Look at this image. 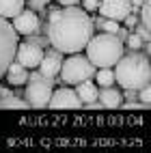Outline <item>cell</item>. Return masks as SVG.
Instances as JSON below:
<instances>
[{
  "mask_svg": "<svg viewBox=\"0 0 151 153\" xmlns=\"http://www.w3.org/2000/svg\"><path fill=\"white\" fill-rule=\"evenodd\" d=\"M93 37V22L82 9L65 7V11H50L48 19V41L60 54L82 52L89 39Z\"/></svg>",
  "mask_w": 151,
  "mask_h": 153,
  "instance_id": "obj_1",
  "label": "cell"
},
{
  "mask_svg": "<svg viewBox=\"0 0 151 153\" xmlns=\"http://www.w3.org/2000/svg\"><path fill=\"white\" fill-rule=\"evenodd\" d=\"M115 82H119L123 88H143L151 82V65L149 58L145 54H123L117 63H115Z\"/></svg>",
  "mask_w": 151,
  "mask_h": 153,
  "instance_id": "obj_2",
  "label": "cell"
},
{
  "mask_svg": "<svg viewBox=\"0 0 151 153\" xmlns=\"http://www.w3.org/2000/svg\"><path fill=\"white\" fill-rule=\"evenodd\" d=\"M84 50H86V58L91 60L93 67H115V63L123 56L125 48L117 35L104 33V35L91 37Z\"/></svg>",
  "mask_w": 151,
  "mask_h": 153,
  "instance_id": "obj_3",
  "label": "cell"
},
{
  "mask_svg": "<svg viewBox=\"0 0 151 153\" xmlns=\"http://www.w3.org/2000/svg\"><path fill=\"white\" fill-rule=\"evenodd\" d=\"M58 74H60V78H63V82L78 84V82H82V80H91V76L95 74V67L91 65V60L86 56L76 52V54L69 56L67 60H63Z\"/></svg>",
  "mask_w": 151,
  "mask_h": 153,
  "instance_id": "obj_4",
  "label": "cell"
},
{
  "mask_svg": "<svg viewBox=\"0 0 151 153\" xmlns=\"http://www.w3.org/2000/svg\"><path fill=\"white\" fill-rule=\"evenodd\" d=\"M17 43H19V39H17V33H15L13 24L9 22L7 17L0 15V78L4 76L7 67L13 63Z\"/></svg>",
  "mask_w": 151,
  "mask_h": 153,
  "instance_id": "obj_5",
  "label": "cell"
},
{
  "mask_svg": "<svg viewBox=\"0 0 151 153\" xmlns=\"http://www.w3.org/2000/svg\"><path fill=\"white\" fill-rule=\"evenodd\" d=\"M52 84L54 78H45L41 74H33L30 76V82L26 86V104L33 108H45L50 95H52Z\"/></svg>",
  "mask_w": 151,
  "mask_h": 153,
  "instance_id": "obj_6",
  "label": "cell"
},
{
  "mask_svg": "<svg viewBox=\"0 0 151 153\" xmlns=\"http://www.w3.org/2000/svg\"><path fill=\"white\" fill-rule=\"evenodd\" d=\"M43 58V50L41 45H37L33 41H26V43H17V50H15V60L22 67L26 69H37L39 63Z\"/></svg>",
  "mask_w": 151,
  "mask_h": 153,
  "instance_id": "obj_7",
  "label": "cell"
},
{
  "mask_svg": "<svg viewBox=\"0 0 151 153\" xmlns=\"http://www.w3.org/2000/svg\"><path fill=\"white\" fill-rule=\"evenodd\" d=\"M97 11L102 13V17L115 19V22H123V17L127 13H132V2L129 0H102Z\"/></svg>",
  "mask_w": 151,
  "mask_h": 153,
  "instance_id": "obj_8",
  "label": "cell"
},
{
  "mask_svg": "<svg viewBox=\"0 0 151 153\" xmlns=\"http://www.w3.org/2000/svg\"><path fill=\"white\" fill-rule=\"evenodd\" d=\"M13 19V28H15V33L17 35H37L39 33V17L35 11H30V9H22L17 15L11 17Z\"/></svg>",
  "mask_w": 151,
  "mask_h": 153,
  "instance_id": "obj_9",
  "label": "cell"
},
{
  "mask_svg": "<svg viewBox=\"0 0 151 153\" xmlns=\"http://www.w3.org/2000/svg\"><path fill=\"white\" fill-rule=\"evenodd\" d=\"M48 106L50 108H80L82 101L78 99L76 91H71V88H58V91H52Z\"/></svg>",
  "mask_w": 151,
  "mask_h": 153,
  "instance_id": "obj_10",
  "label": "cell"
},
{
  "mask_svg": "<svg viewBox=\"0 0 151 153\" xmlns=\"http://www.w3.org/2000/svg\"><path fill=\"white\" fill-rule=\"evenodd\" d=\"M60 65H63V56H60L58 50H54V52H43V58H41V63H39V74L45 76V78H54L58 76V71H60Z\"/></svg>",
  "mask_w": 151,
  "mask_h": 153,
  "instance_id": "obj_11",
  "label": "cell"
},
{
  "mask_svg": "<svg viewBox=\"0 0 151 153\" xmlns=\"http://www.w3.org/2000/svg\"><path fill=\"white\" fill-rule=\"evenodd\" d=\"M4 76H7V82L11 84V86H22V84H26V82H28V69H26V67H22L15 58H13V63L7 67Z\"/></svg>",
  "mask_w": 151,
  "mask_h": 153,
  "instance_id": "obj_12",
  "label": "cell"
},
{
  "mask_svg": "<svg viewBox=\"0 0 151 153\" xmlns=\"http://www.w3.org/2000/svg\"><path fill=\"white\" fill-rule=\"evenodd\" d=\"M97 99H99V104L106 106V108H119L123 104V95L112 86H104L102 93H97Z\"/></svg>",
  "mask_w": 151,
  "mask_h": 153,
  "instance_id": "obj_13",
  "label": "cell"
},
{
  "mask_svg": "<svg viewBox=\"0 0 151 153\" xmlns=\"http://www.w3.org/2000/svg\"><path fill=\"white\" fill-rule=\"evenodd\" d=\"M78 88H76V95H78V99L82 101V104H91V101H95L97 99V84L95 82H89V80H82V82H78L76 84Z\"/></svg>",
  "mask_w": 151,
  "mask_h": 153,
  "instance_id": "obj_14",
  "label": "cell"
},
{
  "mask_svg": "<svg viewBox=\"0 0 151 153\" xmlns=\"http://www.w3.org/2000/svg\"><path fill=\"white\" fill-rule=\"evenodd\" d=\"M24 2L26 0H0V15L7 17V19L17 15L24 9Z\"/></svg>",
  "mask_w": 151,
  "mask_h": 153,
  "instance_id": "obj_15",
  "label": "cell"
},
{
  "mask_svg": "<svg viewBox=\"0 0 151 153\" xmlns=\"http://www.w3.org/2000/svg\"><path fill=\"white\" fill-rule=\"evenodd\" d=\"M95 82H99V86H112L115 84V71L110 67H99L97 76H95Z\"/></svg>",
  "mask_w": 151,
  "mask_h": 153,
  "instance_id": "obj_16",
  "label": "cell"
},
{
  "mask_svg": "<svg viewBox=\"0 0 151 153\" xmlns=\"http://www.w3.org/2000/svg\"><path fill=\"white\" fill-rule=\"evenodd\" d=\"M0 108H9V110H24L28 108V104L24 99H17L13 95H7V97H0Z\"/></svg>",
  "mask_w": 151,
  "mask_h": 153,
  "instance_id": "obj_17",
  "label": "cell"
},
{
  "mask_svg": "<svg viewBox=\"0 0 151 153\" xmlns=\"http://www.w3.org/2000/svg\"><path fill=\"white\" fill-rule=\"evenodd\" d=\"M97 26L102 28V30H106V33H110V35H119V22H115V19H108V17H104V19H99L97 22Z\"/></svg>",
  "mask_w": 151,
  "mask_h": 153,
  "instance_id": "obj_18",
  "label": "cell"
},
{
  "mask_svg": "<svg viewBox=\"0 0 151 153\" xmlns=\"http://www.w3.org/2000/svg\"><path fill=\"white\" fill-rule=\"evenodd\" d=\"M140 22H143L145 28H151V4H149V0L140 4Z\"/></svg>",
  "mask_w": 151,
  "mask_h": 153,
  "instance_id": "obj_19",
  "label": "cell"
},
{
  "mask_svg": "<svg viewBox=\"0 0 151 153\" xmlns=\"http://www.w3.org/2000/svg\"><path fill=\"white\" fill-rule=\"evenodd\" d=\"M125 41H127V48L132 50V52H138L140 48H143V39H140L136 33H132V35H127L125 37Z\"/></svg>",
  "mask_w": 151,
  "mask_h": 153,
  "instance_id": "obj_20",
  "label": "cell"
},
{
  "mask_svg": "<svg viewBox=\"0 0 151 153\" xmlns=\"http://www.w3.org/2000/svg\"><path fill=\"white\" fill-rule=\"evenodd\" d=\"M136 93H138V97L136 99H140V101H143V104H151V86L147 84V86H143V88H138L136 91Z\"/></svg>",
  "mask_w": 151,
  "mask_h": 153,
  "instance_id": "obj_21",
  "label": "cell"
},
{
  "mask_svg": "<svg viewBox=\"0 0 151 153\" xmlns=\"http://www.w3.org/2000/svg\"><path fill=\"white\" fill-rule=\"evenodd\" d=\"M82 7L86 9V11H97L99 0H82Z\"/></svg>",
  "mask_w": 151,
  "mask_h": 153,
  "instance_id": "obj_22",
  "label": "cell"
},
{
  "mask_svg": "<svg viewBox=\"0 0 151 153\" xmlns=\"http://www.w3.org/2000/svg\"><path fill=\"white\" fill-rule=\"evenodd\" d=\"M123 22H125V26H127V28H134V26L138 24V17H136V15H132V13H127V15L123 17Z\"/></svg>",
  "mask_w": 151,
  "mask_h": 153,
  "instance_id": "obj_23",
  "label": "cell"
},
{
  "mask_svg": "<svg viewBox=\"0 0 151 153\" xmlns=\"http://www.w3.org/2000/svg\"><path fill=\"white\" fill-rule=\"evenodd\" d=\"M136 35H138L140 39H143V41H149V39H151V35H149V28H145V26H140V28L136 30Z\"/></svg>",
  "mask_w": 151,
  "mask_h": 153,
  "instance_id": "obj_24",
  "label": "cell"
},
{
  "mask_svg": "<svg viewBox=\"0 0 151 153\" xmlns=\"http://www.w3.org/2000/svg\"><path fill=\"white\" fill-rule=\"evenodd\" d=\"M48 2H50V0H30V7H33V9H43Z\"/></svg>",
  "mask_w": 151,
  "mask_h": 153,
  "instance_id": "obj_25",
  "label": "cell"
},
{
  "mask_svg": "<svg viewBox=\"0 0 151 153\" xmlns=\"http://www.w3.org/2000/svg\"><path fill=\"white\" fill-rule=\"evenodd\" d=\"M58 4H63V7H74V4H78L80 0H56Z\"/></svg>",
  "mask_w": 151,
  "mask_h": 153,
  "instance_id": "obj_26",
  "label": "cell"
},
{
  "mask_svg": "<svg viewBox=\"0 0 151 153\" xmlns=\"http://www.w3.org/2000/svg\"><path fill=\"white\" fill-rule=\"evenodd\" d=\"M129 2H132V9H136V7H140L143 2H147V0H129Z\"/></svg>",
  "mask_w": 151,
  "mask_h": 153,
  "instance_id": "obj_27",
  "label": "cell"
}]
</instances>
